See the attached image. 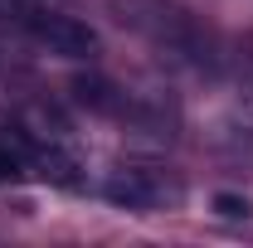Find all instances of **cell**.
Returning <instances> with one entry per match:
<instances>
[{
	"label": "cell",
	"mask_w": 253,
	"mask_h": 248,
	"mask_svg": "<svg viewBox=\"0 0 253 248\" xmlns=\"http://www.w3.org/2000/svg\"><path fill=\"white\" fill-rule=\"evenodd\" d=\"M112 15L122 20L126 30H136V34H146L151 44H161L166 54H180V59H200L205 54L200 25L180 5H170V0H112Z\"/></svg>",
	"instance_id": "6da1fadb"
},
{
	"label": "cell",
	"mask_w": 253,
	"mask_h": 248,
	"mask_svg": "<svg viewBox=\"0 0 253 248\" xmlns=\"http://www.w3.org/2000/svg\"><path fill=\"white\" fill-rule=\"evenodd\" d=\"M30 30H34V39H39L49 54H59V59H97V34L88 30L83 20H73V15L34 10Z\"/></svg>",
	"instance_id": "7a4b0ae2"
},
{
	"label": "cell",
	"mask_w": 253,
	"mask_h": 248,
	"mask_svg": "<svg viewBox=\"0 0 253 248\" xmlns=\"http://www.w3.org/2000/svg\"><path fill=\"white\" fill-rule=\"evenodd\" d=\"M107 200L117 205V209H136V214H146V209H156L161 195H166V185H161V175H151V170H117L112 180H107Z\"/></svg>",
	"instance_id": "3957f363"
},
{
	"label": "cell",
	"mask_w": 253,
	"mask_h": 248,
	"mask_svg": "<svg viewBox=\"0 0 253 248\" xmlns=\"http://www.w3.org/2000/svg\"><path fill=\"white\" fill-rule=\"evenodd\" d=\"M73 97H78L83 107H93V112H122V97H117V88H112L107 78H97V73H88V78H73Z\"/></svg>",
	"instance_id": "277c9868"
},
{
	"label": "cell",
	"mask_w": 253,
	"mask_h": 248,
	"mask_svg": "<svg viewBox=\"0 0 253 248\" xmlns=\"http://www.w3.org/2000/svg\"><path fill=\"white\" fill-rule=\"evenodd\" d=\"M34 165H39V175L44 180H54V185H78L83 175H78V161L59 146H44V151H34Z\"/></svg>",
	"instance_id": "5b68a950"
},
{
	"label": "cell",
	"mask_w": 253,
	"mask_h": 248,
	"mask_svg": "<svg viewBox=\"0 0 253 248\" xmlns=\"http://www.w3.org/2000/svg\"><path fill=\"white\" fill-rule=\"evenodd\" d=\"M214 209L224 219H244L249 214V200H239V195H214Z\"/></svg>",
	"instance_id": "8992f818"
},
{
	"label": "cell",
	"mask_w": 253,
	"mask_h": 248,
	"mask_svg": "<svg viewBox=\"0 0 253 248\" xmlns=\"http://www.w3.org/2000/svg\"><path fill=\"white\" fill-rule=\"evenodd\" d=\"M39 0H0V15H15V20H34Z\"/></svg>",
	"instance_id": "52a82bcc"
},
{
	"label": "cell",
	"mask_w": 253,
	"mask_h": 248,
	"mask_svg": "<svg viewBox=\"0 0 253 248\" xmlns=\"http://www.w3.org/2000/svg\"><path fill=\"white\" fill-rule=\"evenodd\" d=\"M15 170H20V165H15V156H10V151H5V146H0V180H10Z\"/></svg>",
	"instance_id": "ba28073f"
}]
</instances>
